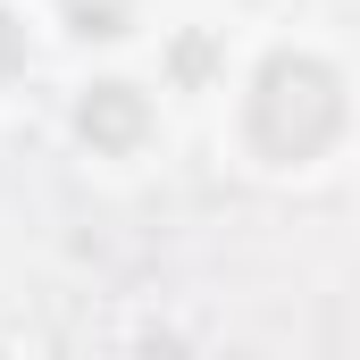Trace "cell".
<instances>
[{
	"label": "cell",
	"mask_w": 360,
	"mask_h": 360,
	"mask_svg": "<svg viewBox=\"0 0 360 360\" xmlns=\"http://www.w3.org/2000/svg\"><path fill=\"white\" fill-rule=\"evenodd\" d=\"M76 134H84L101 160H126V151H143V134H151V101L134 84H84V101H76Z\"/></svg>",
	"instance_id": "7a4b0ae2"
},
{
	"label": "cell",
	"mask_w": 360,
	"mask_h": 360,
	"mask_svg": "<svg viewBox=\"0 0 360 360\" xmlns=\"http://www.w3.org/2000/svg\"><path fill=\"white\" fill-rule=\"evenodd\" d=\"M344 134V76L319 51H269L243 92V143L269 168H302Z\"/></svg>",
	"instance_id": "6da1fadb"
},
{
	"label": "cell",
	"mask_w": 360,
	"mask_h": 360,
	"mask_svg": "<svg viewBox=\"0 0 360 360\" xmlns=\"http://www.w3.org/2000/svg\"><path fill=\"white\" fill-rule=\"evenodd\" d=\"M25 76V25H17V8L0 0V84H17Z\"/></svg>",
	"instance_id": "3957f363"
}]
</instances>
